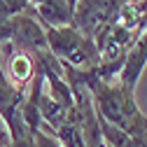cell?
Segmentation results:
<instances>
[{"label":"cell","instance_id":"6da1fadb","mask_svg":"<svg viewBox=\"0 0 147 147\" xmlns=\"http://www.w3.org/2000/svg\"><path fill=\"white\" fill-rule=\"evenodd\" d=\"M47 35V47L51 56L61 61L63 65L77 70V72H89L96 70L100 61V47L80 33L75 26H61V28H45Z\"/></svg>","mask_w":147,"mask_h":147},{"label":"cell","instance_id":"7a4b0ae2","mask_svg":"<svg viewBox=\"0 0 147 147\" xmlns=\"http://www.w3.org/2000/svg\"><path fill=\"white\" fill-rule=\"evenodd\" d=\"M0 35L3 40L12 42L16 49H21L30 56H42V54L49 51L47 47V35L42 24L30 14H14L7 16V19L0 24Z\"/></svg>","mask_w":147,"mask_h":147},{"label":"cell","instance_id":"3957f363","mask_svg":"<svg viewBox=\"0 0 147 147\" xmlns=\"http://www.w3.org/2000/svg\"><path fill=\"white\" fill-rule=\"evenodd\" d=\"M0 56H5V65L0 68L3 70V75L7 80V84L24 94V89L28 86V82H33V77L38 75V63L30 54L16 49L12 42L3 40V47H0Z\"/></svg>","mask_w":147,"mask_h":147},{"label":"cell","instance_id":"277c9868","mask_svg":"<svg viewBox=\"0 0 147 147\" xmlns=\"http://www.w3.org/2000/svg\"><path fill=\"white\" fill-rule=\"evenodd\" d=\"M145 68H147V26L140 33V38L136 40V45L126 51L124 65L119 70V84L128 91H136V84L145 72Z\"/></svg>","mask_w":147,"mask_h":147},{"label":"cell","instance_id":"5b68a950","mask_svg":"<svg viewBox=\"0 0 147 147\" xmlns=\"http://www.w3.org/2000/svg\"><path fill=\"white\" fill-rule=\"evenodd\" d=\"M28 7L35 9V19L42 28H61L72 26V7L68 0H28Z\"/></svg>","mask_w":147,"mask_h":147},{"label":"cell","instance_id":"8992f818","mask_svg":"<svg viewBox=\"0 0 147 147\" xmlns=\"http://www.w3.org/2000/svg\"><path fill=\"white\" fill-rule=\"evenodd\" d=\"M33 147H63L56 138H54L51 133H47V131H35L33 133Z\"/></svg>","mask_w":147,"mask_h":147},{"label":"cell","instance_id":"52a82bcc","mask_svg":"<svg viewBox=\"0 0 147 147\" xmlns=\"http://www.w3.org/2000/svg\"><path fill=\"white\" fill-rule=\"evenodd\" d=\"M3 5H5L7 14L14 16V14H24V9L28 7V0H3Z\"/></svg>","mask_w":147,"mask_h":147},{"label":"cell","instance_id":"ba28073f","mask_svg":"<svg viewBox=\"0 0 147 147\" xmlns=\"http://www.w3.org/2000/svg\"><path fill=\"white\" fill-rule=\"evenodd\" d=\"M12 145V136H9V128H7V121L0 115V147H9Z\"/></svg>","mask_w":147,"mask_h":147},{"label":"cell","instance_id":"9c48e42d","mask_svg":"<svg viewBox=\"0 0 147 147\" xmlns=\"http://www.w3.org/2000/svg\"><path fill=\"white\" fill-rule=\"evenodd\" d=\"M68 5H70L72 9H75V5H77V0H68Z\"/></svg>","mask_w":147,"mask_h":147}]
</instances>
